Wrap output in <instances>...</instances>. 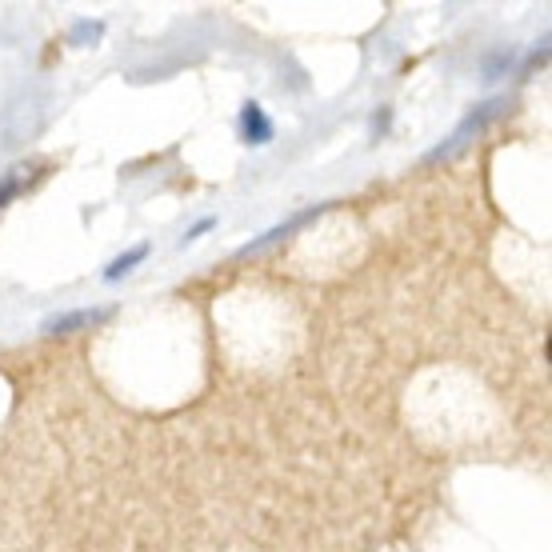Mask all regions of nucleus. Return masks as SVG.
I'll return each instance as SVG.
<instances>
[{
  "label": "nucleus",
  "mask_w": 552,
  "mask_h": 552,
  "mask_svg": "<svg viewBox=\"0 0 552 552\" xmlns=\"http://www.w3.org/2000/svg\"><path fill=\"white\" fill-rule=\"evenodd\" d=\"M492 112H496V104H480V112H472V116H468V120H464V124H460V128H456V132L448 136V144L432 148V160H436V156H444V152H452V148H460V144H464V136H468L472 128H480V124H484V120H488Z\"/></svg>",
  "instance_id": "obj_3"
},
{
  "label": "nucleus",
  "mask_w": 552,
  "mask_h": 552,
  "mask_svg": "<svg viewBox=\"0 0 552 552\" xmlns=\"http://www.w3.org/2000/svg\"><path fill=\"white\" fill-rule=\"evenodd\" d=\"M12 188H16V176H4V180H0V204L12 196Z\"/></svg>",
  "instance_id": "obj_6"
},
{
  "label": "nucleus",
  "mask_w": 552,
  "mask_h": 552,
  "mask_svg": "<svg viewBox=\"0 0 552 552\" xmlns=\"http://www.w3.org/2000/svg\"><path fill=\"white\" fill-rule=\"evenodd\" d=\"M144 256H148V244H136V248H128L124 256H116V260L104 268V280H120V276H124L132 264H140Z\"/></svg>",
  "instance_id": "obj_4"
},
{
  "label": "nucleus",
  "mask_w": 552,
  "mask_h": 552,
  "mask_svg": "<svg viewBox=\"0 0 552 552\" xmlns=\"http://www.w3.org/2000/svg\"><path fill=\"white\" fill-rule=\"evenodd\" d=\"M208 228H212V216H204V220H200V224H192V228H188V232H184V236H180V244H192V240H196V236H200V232H208Z\"/></svg>",
  "instance_id": "obj_5"
},
{
  "label": "nucleus",
  "mask_w": 552,
  "mask_h": 552,
  "mask_svg": "<svg viewBox=\"0 0 552 552\" xmlns=\"http://www.w3.org/2000/svg\"><path fill=\"white\" fill-rule=\"evenodd\" d=\"M240 136L248 140V144H268L272 140V120H268V112L260 108V104H244L240 108Z\"/></svg>",
  "instance_id": "obj_1"
},
{
  "label": "nucleus",
  "mask_w": 552,
  "mask_h": 552,
  "mask_svg": "<svg viewBox=\"0 0 552 552\" xmlns=\"http://www.w3.org/2000/svg\"><path fill=\"white\" fill-rule=\"evenodd\" d=\"M96 320H104V308H72V312L52 316V320L44 324V332L60 336V332H72V328H84V324H96Z\"/></svg>",
  "instance_id": "obj_2"
}]
</instances>
